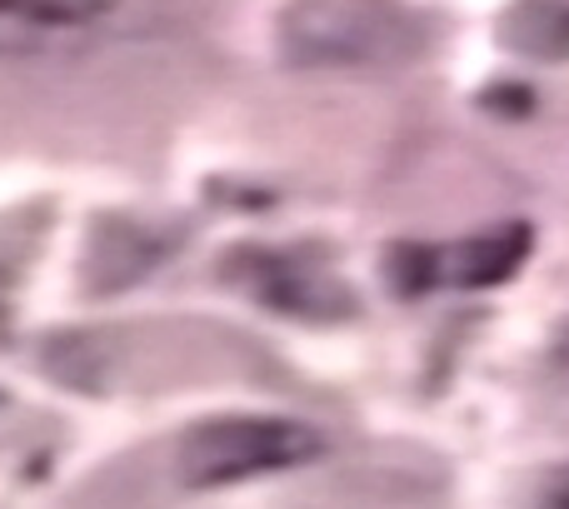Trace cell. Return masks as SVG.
<instances>
[{
  "label": "cell",
  "instance_id": "obj_7",
  "mask_svg": "<svg viewBox=\"0 0 569 509\" xmlns=\"http://www.w3.org/2000/svg\"><path fill=\"white\" fill-rule=\"evenodd\" d=\"M535 509H569V465L550 475V485H545V495H540Z\"/></svg>",
  "mask_w": 569,
  "mask_h": 509
},
{
  "label": "cell",
  "instance_id": "obj_2",
  "mask_svg": "<svg viewBox=\"0 0 569 509\" xmlns=\"http://www.w3.org/2000/svg\"><path fill=\"white\" fill-rule=\"evenodd\" d=\"M325 435L295 415H216L180 435L176 480L186 490H230L310 465Z\"/></svg>",
  "mask_w": 569,
  "mask_h": 509
},
{
  "label": "cell",
  "instance_id": "obj_6",
  "mask_svg": "<svg viewBox=\"0 0 569 509\" xmlns=\"http://www.w3.org/2000/svg\"><path fill=\"white\" fill-rule=\"evenodd\" d=\"M260 295H266L276 310H295V315H320L315 305H345L340 290H330V280L310 270H295L284 260L260 255Z\"/></svg>",
  "mask_w": 569,
  "mask_h": 509
},
{
  "label": "cell",
  "instance_id": "obj_3",
  "mask_svg": "<svg viewBox=\"0 0 569 509\" xmlns=\"http://www.w3.org/2000/svg\"><path fill=\"white\" fill-rule=\"evenodd\" d=\"M420 265H390L395 275L415 270L405 290H425V285H460V290H490V285L510 280L530 255V226L510 220V226L480 230L475 240H460L450 250H410Z\"/></svg>",
  "mask_w": 569,
  "mask_h": 509
},
{
  "label": "cell",
  "instance_id": "obj_1",
  "mask_svg": "<svg viewBox=\"0 0 569 509\" xmlns=\"http://www.w3.org/2000/svg\"><path fill=\"white\" fill-rule=\"evenodd\" d=\"M430 46V20L405 0H290L276 50L295 70H400Z\"/></svg>",
  "mask_w": 569,
  "mask_h": 509
},
{
  "label": "cell",
  "instance_id": "obj_5",
  "mask_svg": "<svg viewBox=\"0 0 569 509\" xmlns=\"http://www.w3.org/2000/svg\"><path fill=\"white\" fill-rule=\"evenodd\" d=\"M500 40L525 60H569V0H515Z\"/></svg>",
  "mask_w": 569,
  "mask_h": 509
},
{
  "label": "cell",
  "instance_id": "obj_4",
  "mask_svg": "<svg viewBox=\"0 0 569 509\" xmlns=\"http://www.w3.org/2000/svg\"><path fill=\"white\" fill-rule=\"evenodd\" d=\"M110 0H0V60L76 50L106 26Z\"/></svg>",
  "mask_w": 569,
  "mask_h": 509
}]
</instances>
